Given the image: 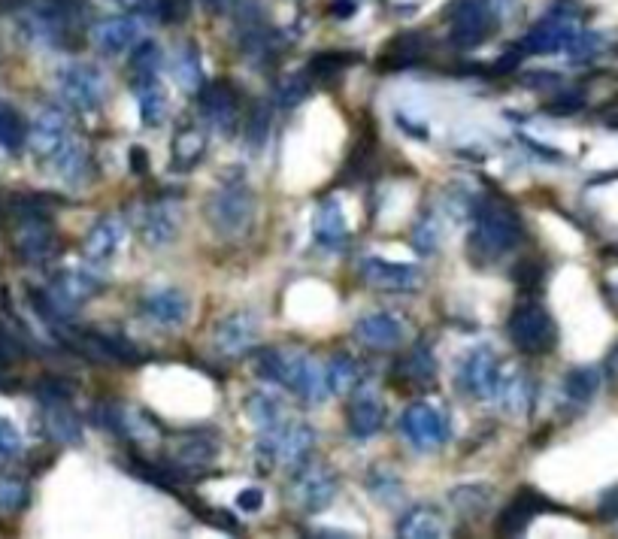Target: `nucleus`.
<instances>
[{"label":"nucleus","instance_id":"15","mask_svg":"<svg viewBox=\"0 0 618 539\" xmlns=\"http://www.w3.org/2000/svg\"><path fill=\"white\" fill-rule=\"evenodd\" d=\"M494 31V13L485 0H464V4L455 10V22H452V43L461 49L479 46L485 43V37Z\"/></svg>","mask_w":618,"mask_h":539},{"label":"nucleus","instance_id":"57","mask_svg":"<svg viewBox=\"0 0 618 539\" xmlns=\"http://www.w3.org/2000/svg\"><path fill=\"white\" fill-rule=\"evenodd\" d=\"M131 170L134 173H149V152L143 146H131Z\"/></svg>","mask_w":618,"mask_h":539},{"label":"nucleus","instance_id":"23","mask_svg":"<svg viewBox=\"0 0 618 539\" xmlns=\"http://www.w3.org/2000/svg\"><path fill=\"white\" fill-rule=\"evenodd\" d=\"M43 427L58 446L82 443V421L73 412L70 400H43Z\"/></svg>","mask_w":618,"mask_h":539},{"label":"nucleus","instance_id":"41","mask_svg":"<svg viewBox=\"0 0 618 539\" xmlns=\"http://www.w3.org/2000/svg\"><path fill=\"white\" fill-rule=\"evenodd\" d=\"M161 64H164L161 49H158L152 40H143L140 49H137L134 58H131V76H134V79H155L158 70H161Z\"/></svg>","mask_w":618,"mask_h":539},{"label":"nucleus","instance_id":"52","mask_svg":"<svg viewBox=\"0 0 618 539\" xmlns=\"http://www.w3.org/2000/svg\"><path fill=\"white\" fill-rule=\"evenodd\" d=\"M597 512L603 521H618V485L606 488L597 500Z\"/></svg>","mask_w":618,"mask_h":539},{"label":"nucleus","instance_id":"4","mask_svg":"<svg viewBox=\"0 0 618 539\" xmlns=\"http://www.w3.org/2000/svg\"><path fill=\"white\" fill-rule=\"evenodd\" d=\"M58 91L76 113H97L107 97V79L91 64H67L58 70Z\"/></svg>","mask_w":618,"mask_h":539},{"label":"nucleus","instance_id":"21","mask_svg":"<svg viewBox=\"0 0 618 539\" xmlns=\"http://www.w3.org/2000/svg\"><path fill=\"white\" fill-rule=\"evenodd\" d=\"M288 391H294L306 403H322L331 394L322 364L316 358H309V355H294L291 376H288Z\"/></svg>","mask_w":618,"mask_h":539},{"label":"nucleus","instance_id":"27","mask_svg":"<svg viewBox=\"0 0 618 539\" xmlns=\"http://www.w3.org/2000/svg\"><path fill=\"white\" fill-rule=\"evenodd\" d=\"M134 97H137V110L140 122L146 128H158L167 119V91L155 79H134Z\"/></svg>","mask_w":618,"mask_h":539},{"label":"nucleus","instance_id":"1","mask_svg":"<svg viewBox=\"0 0 618 539\" xmlns=\"http://www.w3.org/2000/svg\"><path fill=\"white\" fill-rule=\"evenodd\" d=\"M522 240H525V225L519 219V212L506 200L488 194L473 203V237H470L473 255H482L491 261V258L512 252Z\"/></svg>","mask_w":618,"mask_h":539},{"label":"nucleus","instance_id":"29","mask_svg":"<svg viewBox=\"0 0 618 539\" xmlns=\"http://www.w3.org/2000/svg\"><path fill=\"white\" fill-rule=\"evenodd\" d=\"M425 55V40L419 34H400L388 43V49L379 55V67L385 70H400V67H412L416 61H422Z\"/></svg>","mask_w":618,"mask_h":539},{"label":"nucleus","instance_id":"40","mask_svg":"<svg viewBox=\"0 0 618 539\" xmlns=\"http://www.w3.org/2000/svg\"><path fill=\"white\" fill-rule=\"evenodd\" d=\"M373 161H376V143H373L370 134H367V137L358 140L355 152L349 155L346 170H343V182H358V179H364V176L370 173Z\"/></svg>","mask_w":618,"mask_h":539},{"label":"nucleus","instance_id":"9","mask_svg":"<svg viewBox=\"0 0 618 539\" xmlns=\"http://www.w3.org/2000/svg\"><path fill=\"white\" fill-rule=\"evenodd\" d=\"M573 34H576V16L564 13V10H552L543 22H537L522 37V49L528 55H555V52L567 49Z\"/></svg>","mask_w":618,"mask_h":539},{"label":"nucleus","instance_id":"35","mask_svg":"<svg viewBox=\"0 0 618 539\" xmlns=\"http://www.w3.org/2000/svg\"><path fill=\"white\" fill-rule=\"evenodd\" d=\"M291 364H294V355L279 352V349H264V352H258V358H255V370H258V376L267 379V382L285 385V388H288Z\"/></svg>","mask_w":618,"mask_h":539},{"label":"nucleus","instance_id":"49","mask_svg":"<svg viewBox=\"0 0 618 539\" xmlns=\"http://www.w3.org/2000/svg\"><path fill=\"white\" fill-rule=\"evenodd\" d=\"M370 491H373L379 500H385V503H397V497H400V485H397V479L388 476V473H373Z\"/></svg>","mask_w":618,"mask_h":539},{"label":"nucleus","instance_id":"59","mask_svg":"<svg viewBox=\"0 0 618 539\" xmlns=\"http://www.w3.org/2000/svg\"><path fill=\"white\" fill-rule=\"evenodd\" d=\"M231 4H234V0H203V7L213 10V13H228Z\"/></svg>","mask_w":618,"mask_h":539},{"label":"nucleus","instance_id":"31","mask_svg":"<svg viewBox=\"0 0 618 539\" xmlns=\"http://www.w3.org/2000/svg\"><path fill=\"white\" fill-rule=\"evenodd\" d=\"M400 367H403V379L409 382V388H428L437 379V361L428 346H416L403 358Z\"/></svg>","mask_w":618,"mask_h":539},{"label":"nucleus","instance_id":"47","mask_svg":"<svg viewBox=\"0 0 618 539\" xmlns=\"http://www.w3.org/2000/svg\"><path fill=\"white\" fill-rule=\"evenodd\" d=\"M155 13L164 25H182L191 16V0H155Z\"/></svg>","mask_w":618,"mask_h":539},{"label":"nucleus","instance_id":"24","mask_svg":"<svg viewBox=\"0 0 618 539\" xmlns=\"http://www.w3.org/2000/svg\"><path fill=\"white\" fill-rule=\"evenodd\" d=\"M500 400V406L512 415H519V412H528L531 403H534V379L525 376L522 370H503L497 376V385H494V394Z\"/></svg>","mask_w":618,"mask_h":539},{"label":"nucleus","instance_id":"6","mask_svg":"<svg viewBox=\"0 0 618 539\" xmlns=\"http://www.w3.org/2000/svg\"><path fill=\"white\" fill-rule=\"evenodd\" d=\"M197 106L200 116L206 119V125L216 131H231L237 125V113H240V100L231 82L216 79V82H203L197 88Z\"/></svg>","mask_w":618,"mask_h":539},{"label":"nucleus","instance_id":"14","mask_svg":"<svg viewBox=\"0 0 618 539\" xmlns=\"http://www.w3.org/2000/svg\"><path fill=\"white\" fill-rule=\"evenodd\" d=\"M361 276L373 285V288H382V291H416L422 288V270L412 267V264H397V261H385V258H364L361 261Z\"/></svg>","mask_w":618,"mask_h":539},{"label":"nucleus","instance_id":"33","mask_svg":"<svg viewBox=\"0 0 618 539\" xmlns=\"http://www.w3.org/2000/svg\"><path fill=\"white\" fill-rule=\"evenodd\" d=\"M170 73H173V79H176L185 91H197V88L203 85V67H200V55H197V46H194V43L182 46V49L173 55Z\"/></svg>","mask_w":618,"mask_h":539},{"label":"nucleus","instance_id":"12","mask_svg":"<svg viewBox=\"0 0 618 539\" xmlns=\"http://www.w3.org/2000/svg\"><path fill=\"white\" fill-rule=\"evenodd\" d=\"M497 376H500V364H497V355L491 346H476L464 355L461 361V370H458V382L461 388L470 394V397H491L494 394V385H497Z\"/></svg>","mask_w":618,"mask_h":539},{"label":"nucleus","instance_id":"25","mask_svg":"<svg viewBox=\"0 0 618 539\" xmlns=\"http://www.w3.org/2000/svg\"><path fill=\"white\" fill-rule=\"evenodd\" d=\"M543 509H549V503H546L540 494H534V491H519V494H515V497L506 503V509L500 512L497 530L506 533V536L522 533V530H528V524H531Z\"/></svg>","mask_w":618,"mask_h":539},{"label":"nucleus","instance_id":"46","mask_svg":"<svg viewBox=\"0 0 618 539\" xmlns=\"http://www.w3.org/2000/svg\"><path fill=\"white\" fill-rule=\"evenodd\" d=\"M306 94H309V79H306L303 73H297V76H288V79L279 85L276 103L285 106V110H291V106H297Z\"/></svg>","mask_w":618,"mask_h":539},{"label":"nucleus","instance_id":"20","mask_svg":"<svg viewBox=\"0 0 618 539\" xmlns=\"http://www.w3.org/2000/svg\"><path fill=\"white\" fill-rule=\"evenodd\" d=\"M385 421V406L376 394L373 385H361L355 400L349 403V434L355 440H370L382 430Z\"/></svg>","mask_w":618,"mask_h":539},{"label":"nucleus","instance_id":"2","mask_svg":"<svg viewBox=\"0 0 618 539\" xmlns=\"http://www.w3.org/2000/svg\"><path fill=\"white\" fill-rule=\"evenodd\" d=\"M203 215L222 237H243L255 219V194L243 179H231L206 197Z\"/></svg>","mask_w":618,"mask_h":539},{"label":"nucleus","instance_id":"22","mask_svg":"<svg viewBox=\"0 0 618 539\" xmlns=\"http://www.w3.org/2000/svg\"><path fill=\"white\" fill-rule=\"evenodd\" d=\"M219 455V443L216 437H210L206 430H188V434H173V446H170V458L185 470V467H206L210 461H216Z\"/></svg>","mask_w":618,"mask_h":539},{"label":"nucleus","instance_id":"3","mask_svg":"<svg viewBox=\"0 0 618 539\" xmlns=\"http://www.w3.org/2000/svg\"><path fill=\"white\" fill-rule=\"evenodd\" d=\"M506 334L512 346L522 355H546L558 343V325L549 315L546 306L540 303H522L515 306L509 321H506Z\"/></svg>","mask_w":618,"mask_h":539},{"label":"nucleus","instance_id":"43","mask_svg":"<svg viewBox=\"0 0 618 539\" xmlns=\"http://www.w3.org/2000/svg\"><path fill=\"white\" fill-rule=\"evenodd\" d=\"M361 55L358 52H319L313 61H309V73L316 76H331V73H340L352 64H358Z\"/></svg>","mask_w":618,"mask_h":539},{"label":"nucleus","instance_id":"5","mask_svg":"<svg viewBox=\"0 0 618 539\" xmlns=\"http://www.w3.org/2000/svg\"><path fill=\"white\" fill-rule=\"evenodd\" d=\"M400 434L409 440L412 449L431 452V449L446 446V440H449V418H446V412L440 406L412 403L400 415Z\"/></svg>","mask_w":618,"mask_h":539},{"label":"nucleus","instance_id":"56","mask_svg":"<svg viewBox=\"0 0 618 539\" xmlns=\"http://www.w3.org/2000/svg\"><path fill=\"white\" fill-rule=\"evenodd\" d=\"M355 13H358L355 0H334V4H331V16L334 19H352Z\"/></svg>","mask_w":618,"mask_h":539},{"label":"nucleus","instance_id":"13","mask_svg":"<svg viewBox=\"0 0 618 539\" xmlns=\"http://www.w3.org/2000/svg\"><path fill=\"white\" fill-rule=\"evenodd\" d=\"M70 137L73 134H70L67 116L61 110H55V106H46V110L37 113V119L28 131V146L37 158L52 161Z\"/></svg>","mask_w":618,"mask_h":539},{"label":"nucleus","instance_id":"7","mask_svg":"<svg viewBox=\"0 0 618 539\" xmlns=\"http://www.w3.org/2000/svg\"><path fill=\"white\" fill-rule=\"evenodd\" d=\"M146 37V16H119V19H107L100 22L91 31V43L100 55L107 58H119L128 49L140 46Z\"/></svg>","mask_w":618,"mask_h":539},{"label":"nucleus","instance_id":"32","mask_svg":"<svg viewBox=\"0 0 618 539\" xmlns=\"http://www.w3.org/2000/svg\"><path fill=\"white\" fill-rule=\"evenodd\" d=\"M206 152V137L197 128H182L173 137V170H191Z\"/></svg>","mask_w":618,"mask_h":539},{"label":"nucleus","instance_id":"17","mask_svg":"<svg viewBox=\"0 0 618 539\" xmlns=\"http://www.w3.org/2000/svg\"><path fill=\"white\" fill-rule=\"evenodd\" d=\"M355 340L364 343L367 349L388 352L403 343V321L391 312H370L355 321Z\"/></svg>","mask_w":618,"mask_h":539},{"label":"nucleus","instance_id":"11","mask_svg":"<svg viewBox=\"0 0 618 539\" xmlns=\"http://www.w3.org/2000/svg\"><path fill=\"white\" fill-rule=\"evenodd\" d=\"M258 334H261V315L252 312V309H237V312H231L219 321L216 346H219L222 355L240 358L258 343Z\"/></svg>","mask_w":618,"mask_h":539},{"label":"nucleus","instance_id":"18","mask_svg":"<svg viewBox=\"0 0 618 539\" xmlns=\"http://www.w3.org/2000/svg\"><path fill=\"white\" fill-rule=\"evenodd\" d=\"M125 234H128V231H125V219H122V215H116V212L103 215V219H97V222L88 228V234H85V243H82L85 258H88V261H110V258L122 249Z\"/></svg>","mask_w":618,"mask_h":539},{"label":"nucleus","instance_id":"50","mask_svg":"<svg viewBox=\"0 0 618 539\" xmlns=\"http://www.w3.org/2000/svg\"><path fill=\"white\" fill-rule=\"evenodd\" d=\"M512 279L519 282L522 288H537L543 282V267L537 261H522L519 267H515Z\"/></svg>","mask_w":618,"mask_h":539},{"label":"nucleus","instance_id":"44","mask_svg":"<svg viewBox=\"0 0 618 539\" xmlns=\"http://www.w3.org/2000/svg\"><path fill=\"white\" fill-rule=\"evenodd\" d=\"M267 134H270V106L258 103L255 110L249 113V122H246V143H249V149L258 152L267 143Z\"/></svg>","mask_w":618,"mask_h":539},{"label":"nucleus","instance_id":"19","mask_svg":"<svg viewBox=\"0 0 618 539\" xmlns=\"http://www.w3.org/2000/svg\"><path fill=\"white\" fill-rule=\"evenodd\" d=\"M140 234H143L146 246H152V249L170 246L176 240V234H179V209H176V203L167 194L143 209V228H140Z\"/></svg>","mask_w":618,"mask_h":539},{"label":"nucleus","instance_id":"54","mask_svg":"<svg viewBox=\"0 0 618 539\" xmlns=\"http://www.w3.org/2000/svg\"><path fill=\"white\" fill-rule=\"evenodd\" d=\"M113 7H119V10H125V13H131V16H149V13H155V0H110Z\"/></svg>","mask_w":618,"mask_h":539},{"label":"nucleus","instance_id":"10","mask_svg":"<svg viewBox=\"0 0 618 539\" xmlns=\"http://www.w3.org/2000/svg\"><path fill=\"white\" fill-rule=\"evenodd\" d=\"M337 473L325 464H309L297 479H294V500L303 512H322L331 506L334 494H337Z\"/></svg>","mask_w":618,"mask_h":539},{"label":"nucleus","instance_id":"8","mask_svg":"<svg viewBox=\"0 0 618 539\" xmlns=\"http://www.w3.org/2000/svg\"><path fill=\"white\" fill-rule=\"evenodd\" d=\"M16 252L28 261V264H46L55 249H58V237L55 228L49 222V215H16Z\"/></svg>","mask_w":618,"mask_h":539},{"label":"nucleus","instance_id":"55","mask_svg":"<svg viewBox=\"0 0 618 539\" xmlns=\"http://www.w3.org/2000/svg\"><path fill=\"white\" fill-rule=\"evenodd\" d=\"M522 58H525V49H522V46H519V49H509L506 55H500V58L494 61L491 73H512L515 67H519Z\"/></svg>","mask_w":618,"mask_h":539},{"label":"nucleus","instance_id":"48","mask_svg":"<svg viewBox=\"0 0 618 539\" xmlns=\"http://www.w3.org/2000/svg\"><path fill=\"white\" fill-rule=\"evenodd\" d=\"M22 452V434L13 421L0 415V458H16Z\"/></svg>","mask_w":618,"mask_h":539},{"label":"nucleus","instance_id":"45","mask_svg":"<svg viewBox=\"0 0 618 539\" xmlns=\"http://www.w3.org/2000/svg\"><path fill=\"white\" fill-rule=\"evenodd\" d=\"M28 506V485L22 479H0V512H19Z\"/></svg>","mask_w":618,"mask_h":539},{"label":"nucleus","instance_id":"51","mask_svg":"<svg viewBox=\"0 0 618 539\" xmlns=\"http://www.w3.org/2000/svg\"><path fill=\"white\" fill-rule=\"evenodd\" d=\"M582 106V94H576V91H567V94H558L552 103H549V113H555V116H570V113H576Z\"/></svg>","mask_w":618,"mask_h":539},{"label":"nucleus","instance_id":"26","mask_svg":"<svg viewBox=\"0 0 618 539\" xmlns=\"http://www.w3.org/2000/svg\"><path fill=\"white\" fill-rule=\"evenodd\" d=\"M313 231H316V243L325 249H343L346 237H349V222H346V212L337 200H325L316 209V219H313Z\"/></svg>","mask_w":618,"mask_h":539},{"label":"nucleus","instance_id":"42","mask_svg":"<svg viewBox=\"0 0 618 539\" xmlns=\"http://www.w3.org/2000/svg\"><path fill=\"white\" fill-rule=\"evenodd\" d=\"M409 240H412V246H416V252H422V255H431V252L440 249V225H437V219L431 212L422 215V219L416 222Z\"/></svg>","mask_w":618,"mask_h":539},{"label":"nucleus","instance_id":"37","mask_svg":"<svg viewBox=\"0 0 618 539\" xmlns=\"http://www.w3.org/2000/svg\"><path fill=\"white\" fill-rule=\"evenodd\" d=\"M28 143V128L19 110H13L10 103H0V146L16 152Z\"/></svg>","mask_w":618,"mask_h":539},{"label":"nucleus","instance_id":"16","mask_svg":"<svg viewBox=\"0 0 618 539\" xmlns=\"http://www.w3.org/2000/svg\"><path fill=\"white\" fill-rule=\"evenodd\" d=\"M140 312L161 328H179V325H185V318L191 312V300L179 288H155V291L143 294Z\"/></svg>","mask_w":618,"mask_h":539},{"label":"nucleus","instance_id":"53","mask_svg":"<svg viewBox=\"0 0 618 539\" xmlns=\"http://www.w3.org/2000/svg\"><path fill=\"white\" fill-rule=\"evenodd\" d=\"M237 506H240L243 512H258V509L264 506V491H261V488H243V491L237 494Z\"/></svg>","mask_w":618,"mask_h":539},{"label":"nucleus","instance_id":"30","mask_svg":"<svg viewBox=\"0 0 618 539\" xmlns=\"http://www.w3.org/2000/svg\"><path fill=\"white\" fill-rule=\"evenodd\" d=\"M52 170L58 173V179H64V182H70V185L82 182V179L88 176V152H85V146L70 137V140L61 146V152L52 158Z\"/></svg>","mask_w":618,"mask_h":539},{"label":"nucleus","instance_id":"34","mask_svg":"<svg viewBox=\"0 0 618 539\" xmlns=\"http://www.w3.org/2000/svg\"><path fill=\"white\" fill-rule=\"evenodd\" d=\"M600 388V370L597 367H573L564 376V394L573 403H588Z\"/></svg>","mask_w":618,"mask_h":539},{"label":"nucleus","instance_id":"39","mask_svg":"<svg viewBox=\"0 0 618 539\" xmlns=\"http://www.w3.org/2000/svg\"><path fill=\"white\" fill-rule=\"evenodd\" d=\"M325 376H328V391L331 394H346L358 382V364L349 355H334Z\"/></svg>","mask_w":618,"mask_h":539},{"label":"nucleus","instance_id":"28","mask_svg":"<svg viewBox=\"0 0 618 539\" xmlns=\"http://www.w3.org/2000/svg\"><path fill=\"white\" fill-rule=\"evenodd\" d=\"M397 533L409 536V539H437L446 533V521H443L440 509H434V506H412L403 515Z\"/></svg>","mask_w":618,"mask_h":539},{"label":"nucleus","instance_id":"38","mask_svg":"<svg viewBox=\"0 0 618 539\" xmlns=\"http://www.w3.org/2000/svg\"><path fill=\"white\" fill-rule=\"evenodd\" d=\"M246 412H249L252 424H255L258 430H264V434H267V430H273L279 421H285L279 403H276L270 394H249V400H246Z\"/></svg>","mask_w":618,"mask_h":539},{"label":"nucleus","instance_id":"36","mask_svg":"<svg viewBox=\"0 0 618 539\" xmlns=\"http://www.w3.org/2000/svg\"><path fill=\"white\" fill-rule=\"evenodd\" d=\"M449 497H452V506H455L461 515L476 518V515H482V512L491 506L494 491H491L488 485H461V488H455Z\"/></svg>","mask_w":618,"mask_h":539},{"label":"nucleus","instance_id":"58","mask_svg":"<svg viewBox=\"0 0 618 539\" xmlns=\"http://www.w3.org/2000/svg\"><path fill=\"white\" fill-rule=\"evenodd\" d=\"M31 0H0V16H10V13H22Z\"/></svg>","mask_w":618,"mask_h":539}]
</instances>
